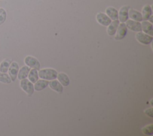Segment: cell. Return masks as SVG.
Instances as JSON below:
<instances>
[{
  "label": "cell",
  "mask_w": 153,
  "mask_h": 136,
  "mask_svg": "<svg viewBox=\"0 0 153 136\" xmlns=\"http://www.w3.org/2000/svg\"><path fill=\"white\" fill-rule=\"evenodd\" d=\"M38 76L39 78L46 80H52L57 78V72L53 68H44L39 69Z\"/></svg>",
  "instance_id": "cell-1"
},
{
  "label": "cell",
  "mask_w": 153,
  "mask_h": 136,
  "mask_svg": "<svg viewBox=\"0 0 153 136\" xmlns=\"http://www.w3.org/2000/svg\"><path fill=\"white\" fill-rule=\"evenodd\" d=\"M20 86L22 89V90L26 93L28 96H31L33 95L35 90L33 84L26 78L20 80Z\"/></svg>",
  "instance_id": "cell-2"
},
{
  "label": "cell",
  "mask_w": 153,
  "mask_h": 136,
  "mask_svg": "<svg viewBox=\"0 0 153 136\" xmlns=\"http://www.w3.org/2000/svg\"><path fill=\"white\" fill-rule=\"evenodd\" d=\"M136 38L140 43L145 45L150 44L152 41V36L142 32H137L136 34Z\"/></svg>",
  "instance_id": "cell-3"
},
{
  "label": "cell",
  "mask_w": 153,
  "mask_h": 136,
  "mask_svg": "<svg viewBox=\"0 0 153 136\" xmlns=\"http://www.w3.org/2000/svg\"><path fill=\"white\" fill-rule=\"evenodd\" d=\"M24 61H25V64H26V65L28 66L29 67L36 69L37 70L40 69L41 64H40L39 61L36 58H35L32 56H27L25 58Z\"/></svg>",
  "instance_id": "cell-4"
},
{
  "label": "cell",
  "mask_w": 153,
  "mask_h": 136,
  "mask_svg": "<svg viewBox=\"0 0 153 136\" xmlns=\"http://www.w3.org/2000/svg\"><path fill=\"white\" fill-rule=\"evenodd\" d=\"M19 70V64L16 62H12L8 70V74L10 77L12 81H15V80H16Z\"/></svg>",
  "instance_id": "cell-5"
},
{
  "label": "cell",
  "mask_w": 153,
  "mask_h": 136,
  "mask_svg": "<svg viewBox=\"0 0 153 136\" xmlns=\"http://www.w3.org/2000/svg\"><path fill=\"white\" fill-rule=\"evenodd\" d=\"M127 32V28L126 25L124 23H119V25L117 28L116 34L115 36V39L116 40H122L125 37Z\"/></svg>",
  "instance_id": "cell-6"
},
{
  "label": "cell",
  "mask_w": 153,
  "mask_h": 136,
  "mask_svg": "<svg viewBox=\"0 0 153 136\" xmlns=\"http://www.w3.org/2000/svg\"><path fill=\"white\" fill-rule=\"evenodd\" d=\"M126 25L127 28L134 32H140L142 31L141 23L139 22L135 21L133 20H127Z\"/></svg>",
  "instance_id": "cell-7"
},
{
  "label": "cell",
  "mask_w": 153,
  "mask_h": 136,
  "mask_svg": "<svg viewBox=\"0 0 153 136\" xmlns=\"http://www.w3.org/2000/svg\"><path fill=\"white\" fill-rule=\"evenodd\" d=\"M96 20L99 24L105 26H108L111 22V19L106 14L103 13H99L97 14Z\"/></svg>",
  "instance_id": "cell-8"
},
{
  "label": "cell",
  "mask_w": 153,
  "mask_h": 136,
  "mask_svg": "<svg viewBox=\"0 0 153 136\" xmlns=\"http://www.w3.org/2000/svg\"><path fill=\"white\" fill-rule=\"evenodd\" d=\"M128 6H123L122 7L119 12H118V19L119 21L121 23L126 22L128 18V10H129Z\"/></svg>",
  "instance_id": "cell-9"
},
{
  "label": "cell",
  "mask_w": 153,
  "mask_h": 136,
  "mask_svg": "<svg viewBox=\"0 0 153 136\" xmlns=\"http://www.w3.org/2000/svg\"><path fill=\"white\" fill-rule=\"evenodd\" d=\"M48 86L51 89H53L55 92L60 94L63 93V86L59 81L55 79L50 80V81L48 82Z\"/></svg>",
  "instance_id": "cell-10"
},
{
  "label": "cell",
  "mask_w": 153,
  "mask_h": 136,
  "mask_svg": "<svg viewBox=\"0 0 153 136\" xmlns=\"http://www.w3.org/2000/svg\"><path fill=\"white\" fill-rule=\"evenodd\" d=\"M142 31H143L144 33L147 34L151 36L153 35V26L151 23L149 21L144 20L141 23Z\"/></svg>",
  "instance_id": "cell-11"
},
{
  "label": "cell",
  "mask_w": 153,
  "mask_h": 136,
  "mask_svg": "<svg viewBox=\"0 0 153 136\" xmlns=\"http://www.w3.org/2000/svg\"><path fill=\"white\" fill-rule=\"evenodd\" d=\"M119 23L120 21L118 19L113 20V22H111V23L108 26V27L107 28V33L109 35L113 36L115 34Z\"/></svg>",
  "instance_id": "cell-12"
},
{
  "label": "cell",
  "mask_w": 153,
  "mask_h": 136,
  "mask_svg": "<svg viewBox=\"0 0 153 136\" xmlns=\"http://www.w3.org/2000/svg\"><path fill=\"white\" fill-rule=\"evenodd\" d=\"M48 81L46 80H38L33 85L34 90L36 91H41L47 87L48 85Z\"/></svg>",
  "instance_id": "cell-13"
},
{
  "label": "cell",
  "mask_w": 153,
  "mask_h": 136,
  "mask_svg": "<svg viewBox=\"0 0 153 136\" xmlns=\"http://www.w3.org/2000/svg\"><path fill=\"white\" fill-rule=\"evenodd\" d=\"M128 14L129 17L133 20L137 21V22H141L143 20L142 14L139 11L136 10H134V9L128 10Z\"/></svg>",
  "instance_id": "cell-14"
},
{
  "label": "cell",
  "mask_w": 153,
  "mask_h": 136,
  "mask_svg": "<svg viewBox=\"0 0 153 136\" xmlns=\"http://www.w3.org/2000/svg\"><path fill=\"white\" fill-rule=\"evenodd\" d=\"M30 70V68L27 65L23 66L19 70L17 74V78L20 80L27 77L28 74Z\"/></svg>",
  "instance_id": "cell-15"
},
{
  "label": "cell",
  "mask_w": 153,
  "mask_h": 136,
  "mask_svg": "<svg viewBox=\"0 0 153 136\" xmlns=\"http://www.w3.org/2000/svg\"><path fill=\"white\" fill-rule=\"evenodd\" d=\"M106 14L111 19L113 20H117L118 19V12L114 7H108L106 10Z\"/></svg>",
  "instance_id": "cell-16"
},
{
  "label": "cell",
  "mask_w": 153,
  "mask_h": 136,
  "mask_svg": "<svg viewBox=\"0 0 153 136\" xmlns=\"http://www.w3.org/2000/svg\"><path fill=\"white\" fill-rule=\"evenodd\" d=\"M57 78L58 81L62 84L63 86H68L69 84L70 80L69 77L65 72H59L57 74Z\"/></svg>",
  "instance_id": "cell-17"
},
{
  "label": "cell",
  "mask_w": 153,
  "mask_h": 136,
  "mask_svg": "<svg viewBox=\"0 0 153 136\" xmlns=\"http://www.w3.org/2000/svg\"><path fill=\"white\" fill-rule=\"evenodd\" d=\"M152 15V7L149 5H146L143 7L142 11V19L143 20H147L149 17Z\"/></svg>",
  "instance_id": "cell-18"
},
{
  "label": "cell",
  "mask_w": 153,
  "mask_h": 136,
  "mask_svg": "<svg viewBox=\"0 0 153 136\" xmlns=\"http://www.w3.org/2000/svg\"><path fill=\"white\" fill-rule=\"evenodd\" d=\"M28 80L31 81L32 83H35L39 78V76H38V72L37 71V69L32 68L30 70L28 75Z\"/></svg>",
  "instance_id": "cell-19"
},
{
  "label": "cell",
  "mask_w": 153,
  "mask_h": 136,
  "mask_svg": "<svg viewBox=\"0 0 153 136\" xmlns=\"http://www.w3.org/2000/svg\"><path fill=\"white\" fill-rule=\"evenodd\" d=\"M12 62L11 59H5L0 64V72H7L11 63Z\"/></svg>",
  "instance_id": "cell-20"
},
{
  "label": "cell",
  "mask_w": 153,
  "mask_h": 136,
  "mask_svg": "<svg viewBox=\"0 0 153 136\" xmlns=\"http://www.w3.org/2000/svg\"><path fill=\"white\" fill-rule=\"evenodd\" d=\"M0 82L5 84H10L12 81L8 74L7 72H0Z\"/></svg>",
  "instance_id": "cell-21"
},
{
  "label": "cell",
  "mask_w": 153,
  "mask_h": 136,
  "mask_svg": "<svg viewBox=\"0 0 153 136\" xmlns=\"http://www.w3.org/2000/svg\"><path fill=\"white\" fill-rule=\"evenodd\" d=\"M142 132L147 135H151L153 134V125L152 124H150L149 125L146 126L142 129Z\"/></svg>",
  "instance_id": "cell-22"
},
{
  "label": "cell",
  "mask_w": 153,
  "mask_h": 136,
  "mask_svg": "<svg viewBox=\"0 0 153 136\" xmlns=\"http://www.w3.org/2000/svg\"><path fill=\"white\" fill-rule=\"evenodd\" d=\"M7 19V12L3 8H0V25L3 24Z\"/></svg>",
  "instance_id": "cell-23"
},
{
  "label": "cell",
  "mask_w": 153,
  "mask_h": 136,
  "mask_svg": "<svg viewBox=\"0 0 153 136\" xmlns=\"http://www.w3.org/2000/svg\"><path fill=\"white\" fill-rule=\"evenodd\" d=\"M152 108H147L146 110H145L144 111V113L146 115L150 117H153V114H152Z\"/></svg>",
  "instance_id": "cell-24"
},
{
  "label": "cell",
  "mask_w": 153,
  "mask_h": 136,
  "mask_svg": "<svg viewBox=\"0 0 153 136\" xmlns=\"http://www.w3.org/2000/svg\"><path fill=\"white\" fill-rule=\"evenodd\" d=\"M151 105H152V99H151Z\"/></svg>",
  "instance_id": "cell-25"
}]
</instances>
